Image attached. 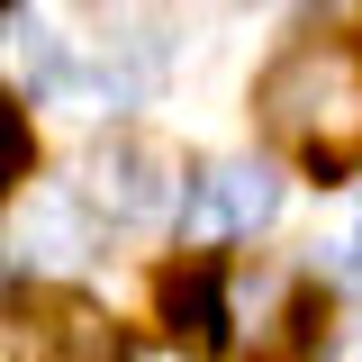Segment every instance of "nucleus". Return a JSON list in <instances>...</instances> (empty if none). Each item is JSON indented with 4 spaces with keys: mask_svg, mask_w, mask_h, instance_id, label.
Segmentation results:
<instances>
[{
    "mask_svg": "<svg viewBox=\"0 0 362 362\" xmlns=\"http://www.w3.org/2000/svg\"><path fill=\"white\" fill-rule=\"evenodd\" d=\"M254 109H263L272 145H290L317 181L362 173V45H344V37L290 45L254 82Z\"/></svg>",
    "mask_w": 362,
    "mask_h": 362,
    "instance_id": "1",
    "label": "nucleus"
},
{
    "mask_svg": "<svg viewBox=\"0 0 362 362\" xmlns=\"http://www.w3.org/2000/svg\"><path fill=\"white\" fill-rule=\"evenodd\" d=\"M90 199H100L109 218H127V226H163V218H181V199H190V163H181L173 136L109 127L90 145Z\"/></svg>",
    "mask_w": 362,
    "mask_h": 362,
    "instance_id": "2",
    "label": "nucleus"
},
{
    "mask_svg": "<svg viewBox=\"0 0 362 362\" xmlns=\"http://www.w3.org/2000/svg\"><path fill=\"white\" fill-rule=\"evenodd\" d=\"M0 362H118V326L73 290H9L0 299Z\"/></svg>",
    "mask_w": 362,
    "mask_h": 362,
    "instance_id": "3",
    "label": "nucleus"
},
{
    "mask_svg": "<svg viewBox=\"0 0 362 362\" xmlns=\"http://www.w3.org/2000/svg\"><path fill=\"white\" fill-rule=\"evenodd\" d=\"M9 254L28 272H82L100 263V199L82 181H37L18 190V218H9Z\"/></svg>",
    "mask_w": 362,
    "mask_h": 362,
    "instance_id": "4",
    "label": "nucleus"
},
{
    "mask_svg": "<svg viewBox=\"0 0 362 362\" xmlns=\"http://www.w3.org/2000/svg\"><path fill=\"white\" fill-rule=\"evenodd\" d=\"M272 209H281L272 163H209V173L190 181V199H181V218H190L199 245H218V235H254V226H272Z\"/></svg>",
    "mask_w": 362,
    "mask_h": 362,
    "instance_id": "5",
    "label": "nucleus"
},
{
    "mask_svg": "<svg viewBox=\"0 0 362 362\" xmlns=\"http://www.w3.org/2000/svg\"><path fill=\"white\" fill-rule=\"evenodd\" d=\"M163 326H173V344H190V354H226V290L209 263H173L163 272Z\"/></svg>",
    "mask_w": 362,
    "mask_h": 362,
    "instance_id": "6",
    "label": "nucleus"
},
{
    "mask_svg": "<svg viewBox=\"0 0 362 362\" xmlns=\"http://www.w3.org/2000/svg\"><path fill=\"white\" fill-rule=\"evenodd\" d=\"M335 362H362V326H344V344H335Z\"/></svg>",
    "mask_w": 362,
    "mask_h": 362,
    "instance_id": "7",
    "label": "nucleus"
},
{
    "mask_svg": "<svg viewBox=\"0 0 362 362\" xmlns=\"http://www.w3.org/2000/svg\"><path fill=\"white\" fill-rule=\"evenodd\" d=\"M354 254H362V235H354Z\"/></svg>",
    "mask_w": 362,
    "mask_h": 362,
    "instance_id": "8",
    "label": "nucleus"
},
{
    "mask_svg": "<svg viewBox=\"0 0 362 362\" xmlns=\"http://www.w3.org/2000/svg\"><path fill=\"white\" fill-rule=\"evenodd\" d=\"M0 9H9V0H0Z\"/></svg>",
    "mask_w": 362,
    "mask_h": 362,
    "instance_id": "9",
    "label": "nucleus"
}]
</instances>
